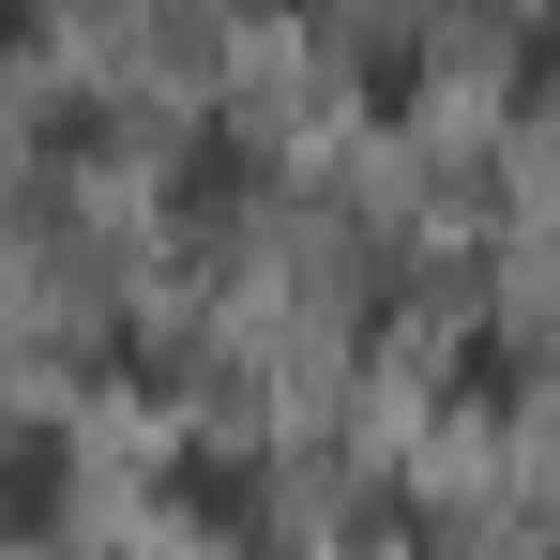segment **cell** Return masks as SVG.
Returning <instances> with one entry per match:
<instances>
[{"mask_svg":"<svg viewBox=\"0 0 560 560\" xmlns=\"http://www.w3.org/2000/svg\"><path fill=\"white\" fill-rule=\"evenodd\" d=\"M167 197H183V228H243V197H258V137H243V121H212V137H183V167H167Z\"/></svg>","mask_w":560,"mask_h":560,"instance_id":"cell-1","label":"cell"},{"mask_svg":"<svg viewBox=\"0 0 560 560\" xmlns=\"http://www.w3.org/2000/svg\"><path fill=\"white\" fill-rule=\"evenodd\" d=\"M61 424H15V440H0V530H46V515H61Z\"/></svg>","mask_w":560,"mask_h":560,"instance_id":"cell-2","label":"cell"},{"mask_svg":"<svg viewBox=\"0 0 560 560\" xmlns=\"http://www.w3.org/2000/svg\"><path fill=\"white\" fill-rule=\"evenodd\" d=\"M167 515H243V455H183L167 469Z\"/></svg>","mask_w":560,"mask_h":560,"instance_id":"cell-3","label":"cell"},{"mask_svg":"<svg viewBox=\"0 0 560 560\" xmlns=\"http://www.w3.org/2000/svg\"><path fill=\"white\" fill-rule=\"evenodd\" d=\"M46 46V0H0V61H31Z\"/></svg>","mask_w":560,"mask_h":560,"instance_id":"cell-4","label":"cell"}]
</instances>
